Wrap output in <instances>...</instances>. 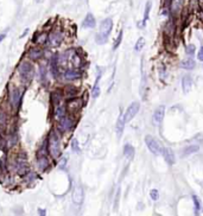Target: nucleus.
I'll return each instance as SVG.
<instances>
[{
  "label": "nucleus",
  "mask_w": 203,
  "mask_h": 216,
  "mask_svg": "<svg viewBox=\"0 0 203 216\" xmlns=\"http://www.w3.org/2000/svg\"><path fill=\"white\" fill-rule=\"evenodd\" d=\"M18 73H19L21 81L25 83H29L34 76V67L30 62L24 61L18 67Z\"/></svg>",
  "instance_id": "obj_1"
},
{
  "label": "nucleus",
  "mask_w": 203,
  "mask_h": 216,
  "mask_svg": "<svg viewBox=\"0 0 203 216\" xmlns=\"http://www.w3.org/2000/svg\"><path fill=\"white\" fill-rule=\"evenodd\" d=\"M48 150L53 158L60 157V154H61V142H60V138L55 131H51L48 137Z\"/></svg>",
  "instance_id": "obj_2"
},
{
  "label": "nucleus",
  "mask_w": 203,
  "mask_h": 216,
  "mask_svg": "<svg viewBox=\"0 0 203 216\" xmlns=\"http://www.w3.org/2000/svg\"><path fill=\"white\" fill-rule=\"evenodd\" d=\"M112 27H113V20L111 18H106L102 20V23L100 24V32L96 37L97 43H106V41L109 37V33L112 31Z\"/></svg>",
  "instance_id": "obj_3"
},
{
  "label": "nucleus",
  "mask_w": 203,
  "mask_h": 216,
  "mask_svg": "<svg viewBox=\"0 0 203 216\" xmlns=\"http://www.w3.org/2000/svg\"><path fill=\"white\" fill-rule=\"evenodd\" d=\"M145 144H146L147 149H149L150 152H151L152 154H154V156H159L160 153H161L163 146H161V144H160L159 141L157 140V139H154L153 137L146 135V137H145Z\"/></svg>",
  "instance_id": "obj_4"
},
{
  "label": "nucleus",
  "mask_w": 203,
  "mask_h": 216,
  "mask_svg": "<svg viewBox=\"0 0 203 216\" xmlns=\"http://www.w3.org/2000/svg\"><path fill=\"white\" fill-rule=\"evenodd\" d=\"M139 109H140V102H139V101L132 102V103L127 107L126 112H125V114H124L125 121H126V122H129V121H131V120L133 119V118L139 113Z\"/></svg>",
  "instance_id": "obj_5"
},
{
  "label": "nucleus",
  "mask_w": 203,
  "mask_h": 216,
  "mask_svg": "<svg viewBox=\"0 0 203 216\" xmlns=\"http://www.w3.org/2000/svg\"><path fill=\"white\" fill-rule=\"evenodd\" d=\"M21 96H23V90L20 88H12L10 90V95H9V99H10V102L12 105L13 108H17L19 102L21 100Z\"/></svg>",
  "instance_id": "obj_6"
},
{
  "label": "nucleus",
  "mask_w": 203,
  "mask_h": 216,
  "mask_svg": "<svg viewBox=\"0 0 203 216\" xmlns=\"http://www.w3.org/2000/svg\"><path fill=\"white\" fill-rule=\"evenodd\" d=\"M58 127L62 132H69L74 127V121L70 117H67L64 114L63 117L60 118V122H58Z\"/></svg>",
  "instance_id": "obj_7"
},
{
  "label": "nucleus",
  "mask_w": 203,
  "mask_h": 216,
  "mask_svg": "<svg viewBox=\"0 0 203 216\" xmlns=\"http://www.w3.org/2000/svg\"><path fill=\"white\" fill-rule=\"evenodd\" d=\"M82 107V101L80 99H75V97H71L70 100L67 101V109L71 113V114H75L77 113L80 109Z\"/></svg>",
  "instance_id": "obj_8"
},
{
  "label": "nucleus",
  "mask_w": 203,
  "mask_h": 216,
  "mask_svg": "<svg viewBox=\"0 0 203 216\" xmlns=\"http://www.w3.org/2000/svg\"><path fill=\"white\" fill-rule=\"evenodd\" d=\"M83 197H85V191H83V188L81 185H77L75 186L74 190H73V201H74L75 204L80 205L83 202Z\"/></svg>",
  "instance_id": "obj_9"
},
{
  "label": "nucleus",
  "mask_w": 203,
  "mask_h": 216,
  "mask_svg": "<svg viewBox=\"0 0 203 216\" xmlns=\"http://www.w3.org/2000/svg\"><path fill=\"white\" fill-rule=\"evenodd\" d=\"M161 154H163V157H164V159H165V162L168 163L169 165H173L175 162H176V158H175V154H173V152L171 149L169 147H163V150H161Z\"/></svg>",
  "instance_id": "obj_10"
},
{
  "label": "nucleus",
  "mask_w": 203,
  "mask_h": 216,
  "mask_svg": "<svg viewBox=\"0 0 203 216\" xmlns=\"http://www.w3.org/2000/svg\"><path fill=\"white\" fill-rule=\"evenodd\" d=\"M165 115V106H159L156 108V110L153 112V122L154 124H160Z\"/></svg>",
  "instance_id": "obj_11"
},
{
  "label": "nucleus",
  "mask_w": 203,
  "mask_h": 216,
  "mask_svg": "<svg viewBox=\"0 0 203 216\" xmlns=\"http://www.w3.org/2000/svg\"><path fill=\"white\" fill-rule=\"evenodd\" d=\"M62 38H63V36L61 32H53L49 36V43L51 46H58L62 42Z\"/></svg>",
  "instance_id": "obj_12"
},
{
  "label": "nucleus",
  "mask_w": 203,
  "mask_h": 216,
  "mask_svg": "<svg viewBox=\"0 0 203 216\" xmlns=\"http://www.w3.org/2000/svg\"><path fill=\"white\" fill-rule=\"evenodd\" d=\"M182 88H183V92L187 94L191 90L192 88V80H191V76L190 75H185L183 76L182 78Z\"/></svg>",
  "instance_id": "obj_13"
},
{
  "label": "nucleus",
  "mask_w": 203,
  "mask_h": 216,
  "mask_svg": "<svg viewBox=\"0 0 203 216\" xmlns=\"http://www.w3.org/2000/svg\"><path fill=\"white\" fill-rule=\"evenodd\" d=\"M82 25H83V27H87V29H94L96 26V20L94 18V16L92 13H88L85 16V18L83 19Z\"/></svg>",
  "instance_id": "obj_14"
},
{
  "label": "nucleus",
  "mask_w": 203,
  "mask_h": 216,
  "mask_svg": "<svg viewBox=\"0 0 203 216\" xmlns=\"http://www.w3.org/2000/svg\"><path fill=\"white\" fill-rule=\"evenodd\" d=\"M37 166H38V169H39L41 171H44V170L48 169V166H49V160H48V158H46V154H41V156H38Z\"/></svg>",
  "instance_id": "obj_15"
},
{
  "label": "nucleus",
  "mask_w": 203,
  "mask_h": 216,
  "mask_svg": "<svg viewBox=\"0 0 203 216\" xmlns=\"http://www.w3.org/2000/svg\"><path fill=\"white\" fill-rule=\"evenodd\" d=\"M43 56V51L39 48H32L29 51V58L31 61H38Z\"/></svg>",
  "instance_id": "obj_16"
},
{
  "label": "nucleus",
  "mask_w": 203,
  "mask_h": 216,
  "mask_svg": "<svg viewBox=\"0 0 203 216\" xmlns=\"http://www.w3.org/2000/svg\"><path fill=\"white\" fill-rule=\"evenodd\" d=\"M80 76H81V73H80L78 70H76V69H70V70H67V71L64 73V78H65V80H69V81L76 80V78H78Z\"/></svg>",
  "instance_id": "obj_17"
},
{
  "label": "nucleus",
  "mask_w": 203,
  "mask_h": 216,
  "mask_svg": "<svg viewBox=\"0 0 203 216\" xmlns=\"http://www.w3.org/2000/svg\"><path fill=\"white\" fill-rule=\"evenodd\" d=\"M134 153H136L134 147L132 145H129V144H126L125 147H124V156L126 158H128V159H132L134 157Z\"/></svg>",
  "instance_id": "obj_18"
},
{
  "label": "nucleus",
  "mask_w": 203,
  "mask_h": 216,
  "mask_svg": "<svg viewBox=\"0 0 203 216\" xmlns=\"http://www.w3.org/2000/svg\"><path fill=\"white\" fill-rule=\"evenodd\" d=\"M125 124H126V121H125V118H124V115H120V117H119V119H118V121H117L118 135H120V134L124 132V128H125Z\"/></svg>",
  "instance_id": "obj_19"
},
{
  "label": "nucleus",
  "mask_w": 203,
  "mask_h": 216,
  "mask_svg": "<svg viewBox=\"0 0 203 216\" xmlns=\"http://www.w3.org/2000/svg\"><path fill=\"white\" fill-rule=\"evenodd\" d=\"M63 97V92H61V90H55L53 94H51V100H53V105H58L60 103V101H61V99Z\"/></svg>",
  "instance_id": "obj_20"
},
{
  "label": "nucleus",
  "mask_w": 203,
  "mask_h": 216,
  "mask_svg": "<svg viewBox=\"0 0 203 216\" xmlns=\"http://www.w3.org/2000/svg\"><path fill=\"white\" fill-rule=\"evenodd\" d=\"M195 65H196V63H195V61L191 59V58H190V59L182 61L181 62V67L182 68H184V69H187V70H191V69H194Z\"/></svg>",
  "instance_id": "obj_21"
},
{
  "label": "nucleus",
  "mask_w": 203,
  "mask_h": 216,
  "mask_svg": "<svg viewBox=\"0 0 203 216\" xmlns=\"http://www.w3.org/2000/svg\"><path fill=\"white\" fill-rule=\"evenodd\" d=\"M151 6H152V2L151 1H147L146 2V6H145V12H144V18H143V24H141V26H144L146 22H147V19H149L150 17V11H151Z\"/></svg>",
  "instance_id": "obj_22"
},
{
  "label": "nucleus",
  "mask_w": 203,
  "mask_h": 216,
  "mask_svg": "<svg viewBox=\"0 0 203 216\" xmlns=\"http://www.w3.org/2000/svg\"><path fill=\"white\" fill-rule=\"evenodd\" d=\"M198 150H200V146H197V145H190V146H187V147L183 150V154H184V156H190L192 153L197 152Z\"/></svg>",
  "instance_id": "obj_23"
},
{
  "label": "nucleus",
  "mask_w": 203,
  "mask_h": 216,
  "mask_svg": "<svg viewBox=\"0 0 203 216\" xmlns=\"http://www.w3.org/2000/svg\"><path fill=\"white\" fill-rule=\"evenodd\" d=\"M100 78H101V74H99L97 77H96L95 85H94V88H93V97H97L99 95H100V87H99Z\"/></svg>",
  "instance_id": "obj_24"
},
{
  "label": "nucleus",
  "mask_w": 203,
  "mask_h": 216,
  "mask_svg": "<svg viewBox=\"0 0 203 216\" xmlns=\"http://www.w3.org/2000/svg\"><path fill=\"white\" fill-rule=\"evenodd\" d=\"M7 124V113L4 109H0V128Z\"/></svg>",
  "instance_id": "obj_25"
},
{
  "label": "nucleus",
  "mask_w": 203,
  "mask_h": 216,
  "mask_svg": "<svg viewBox=\"0 0 203 216\" xmlns=\"http://www.w3.org/2000/svg\"><path fill=\"white\" fill-rule=\"evenodd\" d=\"M145 46V38L144 37H140L138 41H137V43L134 45V51H141L143 50V48Z\"/></svg>",
  "instance_id": "obj_26"
},
{
  "label": "nucleus",
  "mask_w": 203,
  "mask_h": 216,
  "mask_svg": "<svg viewBox=\"0 0 203 216\" xmlns=\"http://www.w3.org/2000/svg\"><path fill=\"white\" fill-rule=\"evenodd\" d=\"M64 94L68 97H73L77 94V90L74 87H67V88H64Z\"/></svg>",
  "instance_id": "obj_27"
},
{
  "label": "nucleus",
  "mask_w": 203,
  "mask_h": 216,
  "mask_svg": "<svg viewBox=\"0 0 203 216\" xmlns=\"http://www.w3.org/2000/svg\"><path fill=\"white\" fill-rule=\"evenodd\" d=\"M192 201H194V203H195V208H196V213H198L200 210H201V201H200V198L197 197V196H192Z\"/></svg>",
  "instance_id": "obj_28"
},
{
  "label": "nucleus",
  "mask_w": 203,
  "mask_h": 216,
  "mask_svg": "<svg viewBox=\"0 0 203 216\" xmlns=\"http://www.w3.org/2000/svg\"><path fill=\"white\" fill-rule=\"evenodd\" d=\"M121 41H122V31H120V33H119L117 41H115V43L113 45V50H117L118 48H119V45L121 44Z\"/></svg>",
  "instance_id": "obj_29"
},
{
  "label": "nucleus",
  "mask_w": 203,
  "mask_h": 216,
  "mask_svg": "<svg viewBox=\"0 0 203 216\" xmlns=\"http://www.w3.org/2000/svg\"><path fill=\"white\" fill-rule=\"evenodd\" d=\"M150 196H151V198H152L153 201H157V200L159 198V191L156 190V189H152V190L150 191Z\"/></svg>",
  "instance_id": "obj_30"
},
{
  "label": "nucleus",
  "mask_w": 203,
  "mask_h": 216,
  "mask_svg": "<svg viewBox=\"0 0 203 216\" xmlns=\"http://www.w3.org/2000/svg\"><path fill=\"white\" fill-rule=\"evenodd\" d=\"M46 33L45 32H43V33H41V34H38L37 36V42L36 43H44V42H46Z\"/></svg>",
  "instance_id": "obj_31"
},
{
  "label": "nucleus",
  "mask_w": 203,
  "mask_h": 216,
  "mask_svg": "<svg viewBox=\"0 0 203 216\" xmlns=\"http://www.w3.org/2000/svg\"><path fill=\"white\" fill-rule=\"evenodd\" d=\"M71 147H73V151L76 152V153H80V147H78V141L76 140V139H74L73 140V142H71Z\"/></svg>",
  "instance_id": "obj_32"
},
{
  "label": "nucleus",
  "mask_w": 203,
  "mask_h": 216,
  "mask_svg": "<svg viewBox=\"0 0 203 216\" xmlns=\"http://www.w3.org/2000/svg\"><path fill=\"white\" fill-rule=\"evenodd\" d=\"M185 50H187V54L189 55V56H191V55H194V52H195V45H194V44L188 45Z\"/></svg>",
  "instance_id": "obj_33"
},
{
  "label": "nucleus",
  "mask_w": 203,
  "mask_h": 216,
  "mask_svg": "<svg viewBox=\"0 0 203 216\" xmlns=\"http://www.w3.org/2000/svg\"><path fill=\"white\" fill-rule=\"evenodd\" d=\"M197 58H198V61L203 62V46L200 49V51H198V54H197Z\"/></svg>",
  "instance_id": "obj_34"
},
{
  "label": "nucleus",
  "mask_w": 203,
  "mask_h": 216,
  "mask_svg": "<svg viewBox=\"0 0 203 216\" xmlns=\"http://www.w3.org/2000/svg\"><path fill=\"white\" fill-rule=\"evenodd\" d=\"M4 38H5V34H4V33H1V34H0V42H1V41H4Z\"/></svg>",
  "instance_id": "obj_35"
},
{
  "label": "nucleus",
  "mask_w": 203,
  "mask_h": 216,
  "mask_svg": "<svg viewBox=\"0 0 203 216\" xmlns=\"http://www.w3.org/2000/svg\"><path fill=\"white\" fill-rule=\"evenodd\" d=\"M37 1H39V0H37Z\"/></svg>",
  "instance_id": "obj_36"
}]
</instances>
